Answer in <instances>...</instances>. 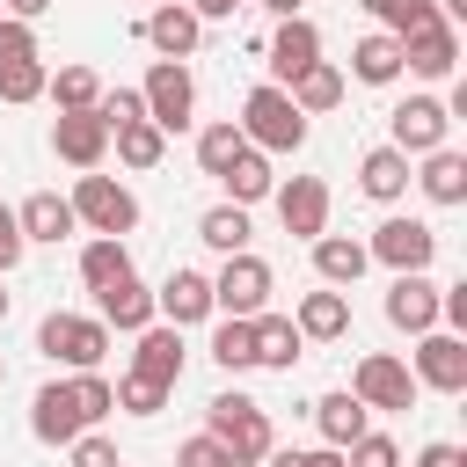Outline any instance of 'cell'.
Returning a JSON list of instances; mask_svg holds the SVG:
<instances>
[{"instance_id": "obj_11", "label": "cell", "mask_w": 467, "mask_h": 467, "mask_svg": "<svg viewBox=\"0 0 467 467\" xmlns=\"http://www.w3.org/2000/svg\"><path fill=\"white\" fill-rule=\"evenodd\" d=\"M452 66H460V22H423V29H409L401 36V73H416V80H452Z\"/></svg>"}, {"instance_id": "obj_7", "label": "cell", "mask_w": 467, "mask_h": 467, "mask_svg": "<svg viewBox=\"0 0 467 467\" xmlns=\"http://www.w3.org/2000/svg\"><path fill=\"white\" fill-rule=\"evenodd\" d=\"M66 204H73V219H80L88 234H117V241H124V234L139 226V197H131L117 175H95V168L73 182V197H66Z\"/></svg>"}, {"instance_id": "obj_19", "label": "cell", "mask_w": 467, "mask_h": 467, "mask_svg": "<svg viewBox=\"0 0 467 467\" xmlns=\"http://www.w3.org/2000/svg\"><path fill=\"white\" fill-rule=\"evenodd\" d=\"M131 372L175 387V379H182V328H175V321H146L139 343H131Z\"/></svg>"}, {"instance_id": "obj_5", "label": "cell", "mask_w": 467, "mask_h": 467, "mask_svg": "<svg viewBox=\"0 0 467 467\" xmlns=\"http://www.w3.org/2000/svg\"><path fill=\"white\" fill-rule=\"evenodd\" d=\"M139 102L161 131H190L197 124V73L182 58H153V73L139 80Z\"/></svg>"}, {"instance_id": "obj_10", "label": "cell", "mask_w": 467, "mask_h": 467, "mask_svg": "<svg viewBox=\"0 0 467 467\" xmlns=\"http://www.w3.org/2000/svg\"><path fill=\"white\" fill-rule=\"evenodd\" d=\"M409 372H416V387H431V394H467V336L423 328L416 350H409Z\"/></svg>"}, {"instance_id": "obj_18", "label": "cell", "mask_w": 467, "mask_h": 467, "mask_svg": "<svg viewBox=\"0 0 467 467\" xmlns=\"http://www.w3.org/2000/svg\"><path fill=\"white\" fill-rule=\"evenodd\" d=\"M387 321H394L401 336L438 328V285H431L423 270H394V285H387Z\"/></svg>"}, {"instance_id": "obj_50", "label": "cell", "mask_w": 467, "mask_h": 467, "mask_svg": "<svg viewBox=\"0 0 467 467\" xmlns=\"http://www.w3.org/2000/svg\"><path fill=\"white\" fill-rule=\"evenodd\" d=\"M58 0H0V15H15V22H36V15H51Z\"/></svg>"}, {"instance_id": "obj_46", "label": "cell", "mask_w": 467, "mask_h": 467, "mask_svg": "<svg viewBox=\"0 0 467 467\" xmlns=\"http://www.w3.org/2000/svg\"><path fill=\"white\" fill-rule=\"evenodd\" d=\"M22 255H29V241H22V219H15V204H0V277H7Z\"/></svg>"}, {"instance_id": "obj_8", "label": "cell", "mask_w": 467, "mask_h": 467, "mask_svg": "<svg viewBox=\"0 0 467 467\" xmlns=\"http://www.w3.org/2000/svg\"><path fill=\"white\" fill-rule=\"evenodd\" d=\"M270 292H277V277H270V263L255 255V248H241V255H226L219 263V277H212V314H263L270 306Z\"/></svg>"}, {"instance_id": "obj_43", "label": "cell", "mask_w": 467, "mask_h": 467, "mask_svg": "<svg viewBox=\"0 0 467 467\" xmlns=\"http://www.w3.org/2000/svg\"><path fill=\"white\" fill-rule=\"evenodd\" d=\"M226 460H234V452H226L212 431H197V438H182V445H175V467H226Z\"/></svg>"}, {"instance_id": "obj_48", "label": "cell", "mask_w": 467, "mask_h": 467, "mask_svg": "<svg viewBox=\"0 0 467 467\" xmlns=\"http://www.w3.org/2000/svg\"><path fill=\"white\" fill-rule=\"evenodd\" d=\"M416 467H467V452H460L452 438H431V445L416 452Z\"/></svg>"}, {"instance_id": "obj_52", "label": "cell", "mask_w": 467, "mask_h": 467, "mask_svg": "<svg viewBox=\"0 0 467 467\" xmlns=\"http://www.w3.org/2000/svg\"><path fill=\"white\" fill-rule=\"evenodd\" d=\"M7 306H15V292H7V277H0V321H7Z\"/></svg>"}, {"instance_id": "obj_47", "label": "cell", "mask_w": 467, "mask_h": 467, "mask_svg": "<svg viewBox=\"0 0 467 467\" xmlns=\"http://www.w3.org/2000/svg\"><path fill=\"white\" fill-rule=\"evenodd\" d=\"M263 460H270V467H343V452H336V445H314V452H292V445L277 452V445H270Z\"/></svg>"}, {"instance_id": "obj_23", "label": "cell", "mask_w": 467, "mask_h": 467, "mask_svg": "<svg viewBox=\"0 0 467 467\" xmlns=\"http://www.w3.org/2000/svg\"><path fill=\"white\" fill-rule=\"evenodd\" d=\"M15 219H22V241H66V234H80V219H73V204L58 197V190H29L22 204H15Z\"/></svg>"}, {"instance_id": "obj_39", "label": "cell", "mask_w": 467, "mask_h": 467, "mask_svg": "<svg viewBox=\"0 0 467 467\" xmlns=\"http://www.w3.org/2000/svg\"><path fill=\"white\" fill-rule=\"evenodd\" d=\"M372 22H379L387 36H409V29L438 22V0H379V7H372Z\"/></svg>"}, {"instance_id": "obj_54", "label": "cell", "mask_w": 467, "mask_h": 467, "mask_svg": "<svg viewBox=\"0 0 467 467\" xmlns=\"http://www.w3.org/2000/svg\"><path fill=\"white\" fill-rule=\"evenodd\" d=\"M146 7H161V0H146Z\"/></svg>"}, {"instance_id": "obj_2", "label": "cell", "mask_w": 467, "mask_h": 467, "mask_svg": "<svg viewBox=\"0 0 467 467\" xmlns=\"http://www.w3.org/2000/svg\"><path fill=\"white\" fill-rule=\"evenodd\" d=\"M204 431H212V438H219L234 460H263V452L277 445V431H270V409H263V401H248V394H234V387L204 401Z\"/></svg>"}, {"instance_id": "obj_9", "label": "cell", "mask_w": 467, "mask_h": 467, "mask_svg": "<svg viewBox=\"0 0 467 467\" xmlns=\"http://www.w3.org/2000/svg\"><path fill=\"white\" fill-rule=\"evenodd\" d=\"M365 255H372V263H387V270H431V255H438V226H431V219L394 212V219H379V226H372Z\"/></svg>"}, {"instance_id": "obj_24", "label": "cell", "mask_w": 467, "mask_h": 467, "mask_svg": "<svg viewBox=\"0 0 467 467\" xmlns=\"http://www.w3.org/2000/svg\"><path fill=\"white\" fill-rule=\"evenodd\" d=\"M306 248H314V277H321V285H336V292H343V285H358V277L372 270L365 241H350V234H314Z\"/></svg>"}, {"instance_id": "obj_20", "label": "cell", "mask_w": 467, "mask_h": 467, "mask_svg": "<svg viewBox=\"0 0 467 467\" xmlns=\"http://www.w3.org/2000/svg\"><path fill=\"white\" fill-rule=\"evenodd\" d=\"M438 212H452V204H467V153L460 146H438V153H423V168L409 175Z\"/></svg>"}, {"instance_id": "obj_1", "label": "cell", "mask_w": 467, "mask_h": 467, "mask_svg": "<svg viewBox=\"0 0 467 467\" xmlns=\"http://www.w3.org/2000/svg\"><path fill=\"white\" fill-rule=\"evenodd\" d=\"M241 139L255 146V153H299L306 146V117H299V102L285 95V88H248V102H241Z\"/></svg>"}, {"instance_id": "obj_15", "label": "cell", "mask_w": 467, "mask_h": 467, "mask_svg": "<svg viewBox=\"0 0 467 467\" xmlns=\"http://www.w3.org/2000/svg\"><path fill=\"white\" fill-rule=\"evenodd\" d=\"M139 36H146L161 58H190V51L204 44V22H197V7H190V0H161V7H146Z\"/></svg>"}, {"instance_id": "obj_14", "label": "cell", "mask_w": 467, "mask_h": 467, "mask_svg": "<svg viewBox=\"0 0 467 467\" xmlns=\"http://www.w3.org/2000/svg\"><path fill=\"white\" fill-rule=\"evenodd\" d=\"M51 153L66 161V168H102V153H109V124L95 117V109H58V124H51Z\"/></svg>"}, {"instance_id": "obj_45", "label": "cell", "mask_w": 467, "mask_h": 467, "mask_svg": "<svg viewBox=\"0 0 467 467\" xmlns=\"http://www.w3.org/2000/svg\"><path fill=\"white\" fill-rule=\"evenodd\" d=\"M7 58H36V29L15 22V15H0V66H7Z\"/></svg>"}, {"instance_id": "obj_35", "label": "cell", "mask_w": 467, "mask_h": 467, "mask_svg": "<svg viewBox=\"0 0 467 467\" xmlns=\"http://www.w3.org/2000/svg\"><path fill=\"white\" fill-rule=\"evenodd\" d=\"M197 241L219 248V255H241V248H248V204H212V212L197 219Z\"/></svg>"}, {"instance_id": "obj_49", "label": "cell", "mask_w": 467, "mask_h": 467, "mask_svg": "<svg viewBox=\"0 0 467 467\" xmlns=\"http://www.w3.org/2000/svg\"><path fill=\"white\" fill-rule=\"evenodd\" d=\"M190 7H197V22H234L248 0H190Z\"/></svg>"}, {"instance_id": "obj_37", "label": "cell", "mask_w": 467, "mask_h": 467, "mask_svg": "<svg viewBox=\"0 0 467 467\" xmlns=\"http://www.w3.org/2000/svg\"><path fill=\"white\" fill-rule=\"evenodd\" d=\"M109 387H117V409H124V416H161V409H168V387L146 379V372H124V379H109Z\"/></svg>"}, {"instance_id": "obj_4", "label": "cell", "mask_w": 467, "mask_h": 467, "mask_svg": "<svg viewBox=\"0 0 467 467\" xmlns=\"http://www.w3.org/2000/svg\"><path fill=\"white\" fill-rule=\"evenodd\" d=\"M350 394L372 409V416H401V409H416V372L394 358V350H365L358 365H350Z\"/></svg>"}, {"instance_id": "obj_29", "label": "cell", "mask_w": 467, "mask_h": 467, "mask_svg": "<svg viewBox=\"0 0 467 467\" xmlns=\"http://www.w3.org/2000/svg\"><path fill=\"white\" fill-rule=\"evenodd\" d=\"M292 102H299V117H328L336 102H343V66H328V58H314L292 88H285Z\"/></svg>"}, {"instance_id": "obj_44", "label": "cell", "mask_w": 467, "mask_h": 467, "mask_svg": "<svg viewBox=\"0 0 467 467\" xmlns=\"http://www.w3.org/2000/svg\"><path fill=\"white\" fill-rule=\"evenodd\" d=\"M66 452H73V467H124V460H117V445H109L102 431H80Z\"/></svg>"}, {"instance_id": "obj_12", "label": "cell", "mask_w": 467, "mask_h": 467, "mask_svg": "<svg viewBox=\"0 0 467 467\" xmlns=\"http://www.w3.org/2000/svg\"><path fill=\"white\" fill-rule=\"evenodd\" d=\"M321 58V29L306 22V15H285L277 22V36L263 44V66H270V88H292L306 66Z\"/></svg>"}, {"instance_id": "obj_16", "label": "cell", "mask_w": 467, "mask_h": 467, "mask_svg": "<svg viewBox=\"0 0 467 467\" xmlns=\"http://www.w3.org/2000/svg\"><path fill=\"white\" fill-rule=\"evenodd\" d=\"M153 321H175V328H190V321H212V277L175 263V270L161 277V292H153Z\"/></svg>"}, {"instance_id": "obj_26", "label": "cell", "mask_w": 467, "mask_h": 467, "mask_svg": "<svg viewBox=\"0 0 467 467\" xmlns=\"http://www.w3.org/2000/svg\"><path fill=\"white\" fill-rule=\"evenodd\" d=\"M255 321V365H270V372H292L299 358H306V336H299V321L292 314H248Z\"/></svg>"}, {"instance_id": "obj_6", "label": "cell", "mask_w": 467, "mask_h": 467, "mask_svg": "<svg viewBox=\"0 0 467 467\" xmlns=\"http://www.w3.org/2000/svg\"><path fill=\"white\" fill-rule=\"evenodd\" d=\"M387 146H401L409 161L452 146V109H445V95H409V102H394V109H387Z\"/></svg>"}, {"instance_id": "obj_25", "label": "cell", "mask_w": 467, "mask_h": 467, "mask_svg": "<svg viewBox=\"0 0 467 467\" xmlns=\"http://www.w3.org/2000/svg\"><path fill=\"white\" fill-rule=\"evenodd\" d=\"M299 336L306 343H343L350 336V299L336 292V285H321V292H299Z\"/></svg>"}, {"instance_id": "obj_36", "label": "cell", "mask_w": 467, "mask_h": 467, "mask_svg": "<svg viewBox=\"0 0 467 467\" xmlns=\"http://www.w3.org/2000/svg\"><path fill=\"white\" fill-rule=\"evenodd\" d=\"M44 95H51L58 109H95V102H102V73H95V66H58V73L44 80Z\"/></svg>"}, {"instance_id": "obj_53", "label": "cell", "mask_w": 467, "mask_h": 467, "mask_svg": "<svg viewBox=\"0 0 467 467\" xmlns=\"http://www.w3.org/2000/svg\"><path fill=\"white\" fill-rule=\"evenodd\" d=\"M226 467H263V460H226Z\"/></svg>"}, {"instance_id": "obj_33", "label": "cell", "mask_w": 467, "mask_h": 467, "mask_svg": "<svg viewBox=\"0 0 467 467\" xmlns=\"http://www.w3.org/2000/svg\"><path fill=\"white\" fill-rule=\"evenodd\" d=\"M124 270H131V248H124L117 234H95V241L80 248V285H88V292H102V285H117Z\"/></svg>"}, {"instance_id": "obj_31", "label": "cell", "mask_w": 467, "mask_h": 467, "mask_svg": "<svg viewBox=\"0 0 467 467\" xmlns=\"http://www.w3.org/2000/svg\"><path fill=\"white\" fill-rule=\"evenodd\" d=\"M109 139H117V161H124V168H139V175H146V168H161V153H168V131H161L153 117H139V124H117Z\"/></svg>"}, {"instance_id": "obj_32", "label": "cell", "mask_w": 467, "mask_h": 467, "mask_svg": "<svg viewBox=\"0 0 467 467\" xmlns=\"http://www.w3.org/2000/svg\"><path fill=\"white\" fill-rule=\"evenodd\" d=\"M219 182H226V204H263V197L277 190V175H270V153H255V146H248V153H241V161L219 175Z\"/></svg>"}, {"instance_id": "obj_51", "label": "cell", "mask_w": 467, "mask_h": 467, "mask_svg": "<svg viewBox=\"0 0 467 467\" xmlns=\"http://www.w3.org/2000/svg\"><path fill=\"white\" fill-rule=\"evenodd\" d=\"M248 7H270L277 22H285V15H306V0H248Z\"/></svg>"}, {"instance_id": "obj_41", "label": "cell", "mask_w": 467, "mask_h": 467, "mask_svg": "<svg viewBox=\"0 0 467 467\" xmlns=\"http://www.w3.org/2000/svg\"><path fill=\"white\" fill-rule=\"evenodd\" d=\"M73 394H80V416H88V423H102V416L117 409V387L102 379V365H95V372H73Z\"/></svg>"}, {"instance_id": "obj_17", "label": "cell", "mask_w": 467, "mask_h": 467, "mask_svg": "<svg viewBox=\"0 0 467 467\" xmlns=\"http://www.w3.org/2000/svg\"><path fill=\"white\" fill-rule=\"evenodd\" d=\"M29 431H36L44 445H73V438L88 431L73 379H51V387H36V401H29Z\"/></svg>"}, {"instance_id": "obj_13", "label": "cell", "mask_w": 467, "mask_h": 467, "mask_svg": "<svg viewBox=\"0 0 467 467\" xmlns=\"http://www.w3.org/2000/svg\"><path fill=\"white\" fill-rule=\"evenodd\" d=\"M270 197H277V226H285L292 241L328 234V182H321V175H292V182H277Z\"/></svg>"}, {"instance_id": "obj_28", "label": "cell", "mask_w": 467, "mask_h": 467, "mask_svg": "<svg viewBox=\"0 0 467 467\" xmlns=\"http://www.w3.org/2000/svg\"><path fill=\"white\" fill-rule=\"evenodd\" d=\"M350 80H365V88H394V80H401V36H387V29L358 36V44H350Z\"/></svg>"}, {"instance_id": "obj_38", "label": "cell", "mask_w": 467, "mask_h": 467, "mask_svg": "<svg viewBox=\"0 0 467 467\" xmlns=\"http://www.w3.org/2000/svg\"><path fill=\"white\" fill-rule=\"evenodd\" d=\"M44 80H51L44 58H7V66H0V102H36Z\"/></svg>"}, {"instance_id": "obj_55", "label": "cell", "mask_w": 467, "mask_h": 467, "mask_svg": "<svg viewBox=\"0 0 467 467\" xmlns=\"http://www.w3.org/2000/svg\"><path fill=\"white\" fill-rule=\"evenodd\" d=\"M0 379H7V365H0Z\"/></svg>"}, {"instance_id": "obj_3", "label": "cell", "mask_w": 467, "mask_h": 467, "mask_svg": "<svg viewBox=\"0 0 467 467\" xmlns=\"http://www.w3.org/2000/svg\"><path fill=\"white\" fill-rule=\"evenodd\" d=\"M36 350L51 365H66V372H95L109 358V328L95 314H44L36 321Z\"/></svg>"}, {"instance_id": "obj_40", "label": "cell", "mask_w": 467, "mask_h": 467, "mask_svg": "<svg viewBox=\"0 0 467 467\" xmlns=\"http://www.w3.org/2000/svg\"><path fill=\"white\" fill-rule=\"evenodd\" d=\"M343 467H401V445L387 431H365V438L343 445Z\"/></svg>"}, {"instance_id": "obj_22", "label": "cell", "mask_w": 467, "mask_h": 467, "mask_svg": "<svg viewBox=\"0 0 467 467\" xmlns=\"http://www.w3.org/2000/svg\"><path fill=\"white\" fill-rule=\"evenodd\" d=\"M409 175H416V168H409L401 146H372V153L358 161V190H365L372 204H401V197H409Z\"/></svg>"}, {"instance_id": "obj_30", "label": "cell", "mask_w": 467, "mask_h": 467, "mask_svg": "<svg viewBox=\"0 0 467 467\" xmlns=\"http://www.w3.org/2000/svg\"><path fill=\"white\" fill-rule=\"evenodd\" d=\"M212 365H219V372H255V321L219 314V328H212Z\"/></svg>"}, {"instance_id": "obj_21", "label": "cell", "mask_w": 467, "mask_h": 467, "mask_svg": "<svg viewBox=\"0 0 467 467\" xmlns=\"http://www.w3.org/2000/svg\"><path fill=\"white\" fill-rule=\"evenodd\" d=\"M95 321H102V328H124V336H139V328L153 321V292H146V285L124 270L117 285H102V292H95Z\"/></svg>"}, {"instance_id": "obj_42", "label": "cell", "mask_w": 467, "mask_h": 467, "mask_svg": "<svg viewBox=\"0 0 467 467\" xmlns=\"http://www.w3.org/2000/svg\"><path fill=\"white\" fill-rule=\"evenodd\" d=\"M95 117H102V124L117 131V124H139V117H146V102H139V88H102Z\"/></svg>"}, {"instance_id": "obj_27", "label": "cell", "mask_w": 467, "mask_h": 467, "mask_svg": "<svg viewBox=\"0 0 467 467\" xmlns=\"http://www.w3.org/2000/svg\"><path fill=\"white\" fill-rule=\"evenodd\" d=\"M314 423H321V445H336V452H343L350 438H365V431H372V409H365L350 387H336V394H321V401H314Z\"/></svg>"}, {"instance_id": "obj_34", "label": "cell", "mask_w": 467, "mask_h": 467, "mask_svg": "<svg viewBox=\"0 0 467 467\" xmlns=\"http://www.w3.org/2000/svg\"><path fill=\"white\" fill-rule=\"evenodd\" d=\"M241 153H248V139H241V124H234V117H219V124H204V131H197V168H204V175H226Z\"/></svg>"}]
</instances>
